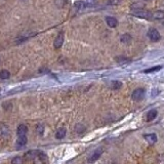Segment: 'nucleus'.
Here are the masks:
<instances>
[{
    "instance_id": "f3484780",
    "label": "nucleus",
    "mask_w": 164,
    "mask_h": 164,
    "mask_svg": "<svg viewBox=\"0 0 164 164\" xmlns=\"http://www.w3.org/2000/svg\"><path fill=\"white\" fill-rule=\"evenodd\" d=\"M11 164H24V160H23V158L20 157V156H16V157L13 158Z\"/></svg>"
},
{
    "instance_id": "a211bd4d",
    "label": "nucleus",
    "mask_w": 164,
    "mask_h": 164,
    "mask_svg": "<svg viewBox=\"0 0 164 164\" xmlns=\"http://www.w3.org/2000/svg\"><path fill=\"white\" fill-rule=\"evenodd\" d=\"M87 4L85 3V2H83V1H78V2H75V7L76 8H79V9H81V8H84Z\"/></svg>"
},
{
    "instance_id": "9d476101",
    "label": "nucleus",
    "mask_w": 164,
    "mask_h": 164,
    "mask_svg": "<svg viewBox=\"0 0 164 164\" xmlns=\"http://www.w3.org/2000/svg\"><path fill=\"white\" fill-rule=\"evenodd\" d=\"M66 128H64V127H61V128H59L57 130V132H55V139H64L65 136H66Z\"/></svg>"
},
{
    "instance_id": "1a4fd4ad",
    "label": "nucleus",
    "mask_w": 164,
    "mask_h": 164,
    "mask_svg": "<svg viewBox=\"0 0 164 164\" xmlns=\"http://www.w3.org/2000/svg\"><path fill=\"white\" fill-rule=\"evenodd\" d=\"M164 19V10H157L152 13V20H163Z\"/></svg>"
},
{
    "instance_id": "423d86ee",
    "label": "nucleus",
    "mask_w": 164,
    "mask_h": 164,
    "mask_svg": "<svg viewBox=\"0 0 164 164\" xmlns=\"http://www.w3.org/2000/svg\"><path fill=\"white\" fill-rule=\"evenodd\" d=\"M106 23L110 28H116L118 26V21L117 19L113 18V16H107L106 18Z\"/></svg>"
},
{
    "instance_id": "412c9836",
    "label": "nucleus",
    "mask_w": 164,
    "mask_h": 164,
    "mask_svg": "<svg viewBox=\"0 0 164 164\" xmlns=\"http://www.w3.org/2000/svg\"><path fill=\"white\" fill-rule=\"evenodd\" d=\"M37 131L39 134H43V131H44V126H43V124H39L37 126Z\"/></svg>"
},
{
    "instance_id": "2eb2a0df",
    "label": "nucleus",
    "mask_w": 164,
    "mask_h": 164,
    "mask_svg": "<svg viewBox=\"0 0 164 164\" xmlns=\"http://www.w3.org/2000/svg\"><path fill=\"white\" fill-rule=\"evenodd\" d=\"M10 77V73L7 70H2L0 71V79H8Z\"/></svg>"
},
{
    "instance_id": "f257e3e1",
    "label": "nucleus",
    "mask_w": 164,
    "mask_h": 164,
    "mask_svg": "<svg viewBox=\"0 0 164 164\" xmlns=\"http://www.w3.org/2000/svg\"><path fill=\"white\" fill-rule=\"evenodd\" d=\"M131 14L134 16H137V18L145 19V20H152V13L145 10V9H136V10L132 11Z\"/></svg>"
},
{
    "instance_id": "aec40b11",
    "label": "nucleus",
    "mask_w": 164,
    "mask_h": 164,
    "mask_svg": "<svg viewBox=\"0 0 164 164\" xmlns=\"http://www.w3.org/2000/svg\"><path fill=\"white\" fill-rule=\"evenodd\" d=\"M116 61L118 62V64H126V63H128L130 60L128 59H125V57H117Z\"/></svg>"
},
{
    "instance_id": "f8f14e48",
    "label": "nucleus",
    "mask_w": 164,
    "mask_h": 164,
    "mask_svg": "<svg viewBox=\"0 0 164 164\" xmlns=\"http://www.w3.org/2000/svg\"><path fill=\"white\" fill-rule=\"evenodd\" d=\"M131 35L130 34H123L121 37H120V41L124 44H128V43L131 42Z\"/></svg>"
},
{
    "instance_id": "ddd939ff",
    "label": "nucleus",
    "mask_w": 164,
    "mask_h": 164,
    "mask_svg": "<svg viewBox=\"0 0 164 164\" xmlns=\"http://www.w3.org/2000/svg\"><path fill=\"white\" fill-rule=\"evenodd\" d=\"M27 144V136H19L18 141H16V146L18 147H24Z\"/></svg>"
},
{
    "instance_id": "39448f33",
    "label": "nucleus",
    "mask_w": 164,
    "mask_h": 164,
    "mask_svg": "<svg viewBox=\"0 0 164 164\" xmlns=\"http://www.w3.org/2000/svg\"><path fill=\"white\" fill-rule=\"evenodd\" d=\"M63 43H64V33H60L54 39V45L55 48H60L63 45Z\"/></svg>"
},
{
    "instance_id": "dca6fc26",
    "label": "nucleus",
    "mask_w": 164,
    "mask_h": 164,
    "mask_svg": "<svg viewBox=\"0 0 164 164\" xmlns=\"http://www.w3.org/2000/svg\"><path fill=\"white\" fill-rule=\"evenodd\" d=\"M161 68H162V67H161V66H155V67H152V68H150V69L145 70V71H143V72H144V73H152V72H157V71H160Z\"/></svg>"
},
{
    "instance_id": "6ab92c4d",
    "label": "nucleus",
    "mask_w": 164,
    "mask_h": 164,
    "mask_svg": "<svg viewBox=\"0 0 164 164\" xmlns=\"http://www.w3.org/2000/svg\"><path fill=\"white\" fill-rule=\"evenodd\" d=\"M121 2H122V0H109V1H108V4H109V5L116 6V5H119Z\"/></svg>"
},
{
    "instance_id": "20e7f679",
    "label": "nucleus",
    "mask_w": 164,
    "mask_h": 164,
    "mask_svg": "<svg viewBox=\"0 0 164 164\" xmlns=\"http://www.w3.org/2000/svg\"><path fill=\"white\" fill-rule=\"evenodd\" d=\"M103 148H98V149H96V150L93 152V154L90 156L88 159H87V162L88 163H93V162H95L96 160H98V158L102 156V154H103Z\"/></svg>"
},
{
    "instance_id": "4468645a",
    "label": "nucleus",
    "mask_w": 164,
    "mask_h": 164,
    "mask_svg": "<svg viewBox=\"0 0 164 164\" xmlns=\"http://www.w3.org/2000/svg\"><path fill=\"white\" fill-rule=\"evenodd\" d=\"M122 87V83L118 80H113L112 83H111V88L114 89V90H118Z\"/></svg>"
},
{
    "instance_id": "5701e85b",
    "label": "nucleus",
    "mask_w": 164,
    "mask_h": 164,
    "mask_svg": "<svg viewBox=\"0 0 164 164\" xmlns=\"http://www.w3.org/2000/svg\"><path fill=\"white\" fill-rule=\"evenodd\" d=\"M148 1H149V0H148Z\"/></svg>"
},
{
    "instance_id": "9b49d317",
    "label": "nucleus",
    "mask_w": 164,
    "mask_h": 164,
    "mask_svg": "<svg viewBox=\"0 0 164 164\" xmlns=\"http://www.w3.org/2000/svg\"><path fill=\"white\" fill-rule=\"evenodd\" d=\"M157 115H158L157 110L154 109V110L149 111L148 114H147V121H153V120L157 117Z\"/></svg>"
},
{
    "instance_id": "7ed1b4c3",
    "label": "nucleus",
    "mask_w": 164,
    "mask_h": 164,
    "mask_svg": "<svg viewBox=\"0 0 164 164\" xmlns=\"http://www.w3.org/2000/svg\"><path fill=\"white\" fill-rule=\"evenodd\" d=\"M148 37L150 38L152 42H158V41L160 40L161 36L159 34L158 30H156L155 28H151L150 30L148 31Z\"/></svg>"
},
{
    "instance_id": "0eeeda50",
    "label": "nucleus",
    "mask_w": 164,
    "mask_h": 164,
    "mask_svg": "<svg viewBox=\"0 0 164 164\" xmlns=\"http://www.w3.org/2000/svg\"><path fill=\"white\" fill-rule=\"evenodd\" d=\"M145 139L148 142L150 145H154L157 142V136L155 133H149V134H145L144 136Z\"/></svg>"
},
{
    "instance_id": "4be33fe9",
    "label": "nucleus",
    "mask_w": 164,
    "mask_h": 164,
    "mask_svg": "<svg viewBox=\"0 0 164 164\" xmlns=\"http://www.w3.org/2000/svg\"><path fill=\"white\" fill-rule=\"evenodd\" d=\"M158 163H159V164H164V154H162V155L159 156V158H158Z\"/></svg>"
},
{
    "instance_id": "f03ea898",
    "label": "nucleus",
    "mask_w": 164,
    "mask_h": 164,
    "mask_svg": "<svg viewBox=\"0 0 164 164\" xmlns=\"http://www.w3.org/2000/svg\"><path fill=\"white\" fill-rule=\"evenodd\" d=\"M145 93H146V90H145L144 88H136V90L132 92L131 98L132 100L136 101V102H139V101H142L145 98Z\"/></svg>"
},
{
    "instance_id": "6e6552de",
    "label": "nucleus",
    "mask_w": 164,
    "mask_h": 164,
    "mask_svg": "<svg viewBox=\"0 0 164 164\" xmlns=\"http://www.w3.org/2000/svg\"><path fill=\"white\" fill-rule=\"evenodd\" d=\"M28 132V127L26 126L25 124H21L19 125L18 127V130H16V133H18V136H26Z\"/></svg>"
}]
</instances>
